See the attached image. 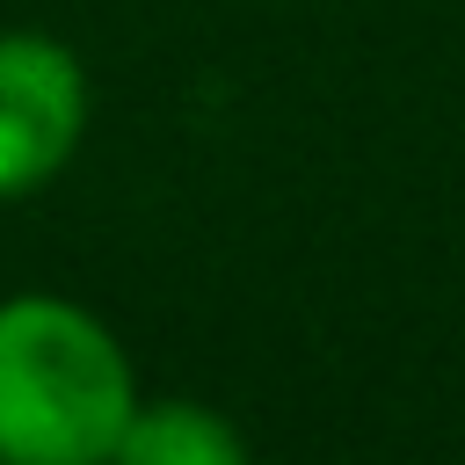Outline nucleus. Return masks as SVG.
<instances>
[{"mask_svg":"<svg viewBox=\"0 0 465 465\" xmlns=\"http://www.w3.org/2000/svg\"><path fill=\"white\" fill-rule=\"evenodd\" d=\"M138 400L109 320L58 291L0 298V465H109Z\"/></svg>","mask_w":465,"mask_h":465,"instance_id":"f257e3e1","label":"nucleus"},{"mask_svg":"<svg viewBox=\"0 0 465 465\" xmlns=\"http://www.w3.org/2000/svg\"><path fill=\"white\" fill-rule=\"evenodd\" d=\"M87 65L44 29H0V203L51 189L87 138Z\"/></svg>","mask_w":465,"mask_h":465,"instance_id":"f03ea898","label":"nucleus"},{"mask_svg":"<svg viewBox=\"0 0 465 465\" xmlns=\"http://www.w3.org/2000/svg\"><path fill=\"white\" fill-rule=\"evenodd\" d=\"M109 465H254L247 436L203 400H138Z\"/></svg>","mask_w":465,"mask_h":465,"instance_id":"7ed1b4c3","label":"nucleus"}]
</instances>
